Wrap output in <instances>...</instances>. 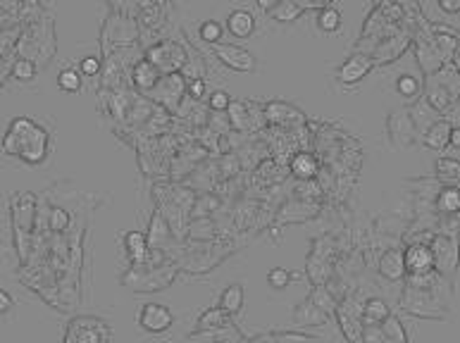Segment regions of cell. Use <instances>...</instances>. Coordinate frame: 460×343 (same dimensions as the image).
Returning <instances> with one entry per match:
<instances>
[{
  "label": "cell",
  "instance_id": "15",
  "mask_svg": "<svg viewBox=\"0 0 460 343\" xmlns=\"http://www.w3.org/2000/svg\"><path fill=\"white\" fill-rule=\"evenodd\" d=\"M134 79H136V84L141 88H151L155 81H158V67L151 64L146 60V62H138L136 64V72H134Z\"/></svg>",
  "mask_w": 460,
  "mask_h": 343
},
{
  "label": "cell",
  "instance_id": "1",
  "mask_svg": "<svg viewBox=\"0 0 460 343\" xmlns=\"http://www.w3.org/2000/svg\"><path fill=\"white\" fill-rule=\"evenodd\" d=\"M174 325V315L167 305L160 303H146L138 312V327L148 334H162Z\"/></svg>",
  "mask_w": 460,
  "mask_h": 343
},
{
  "label": "cell",
  "instance_id": "26",
  "mask_svg": "<svg viewBox=\"0 0 460 343\" xmlns=\"http://www.w3.org/2000/svg\"><path fill=\"white\" fill-rule=\"evenodd\" d=\"M203 93H205V81H201V79H198V81L191 84V96L193 98H201Z\"/></svg>",
  "mask_w": 460,
  "mask_h": 343
},
{
  "label": "cell",
  "instance_id": "2",
  "mask_svg": "<svg viewBox=\"0 0 460 343\" xmlns=\"http://www.w3.org/2000/svg\"><path fill=\"white\" fill-rule=\"evenodd\" d=\"M403 265H406V272H410L413 277H422L429 275L432 267L437 265L434 262V248L429 246H410L406 253H403Z\"/></svg>",
  "mask_w": 460,
  "mask_h": 343
},
{
  "label": "cell",
  "instance_id": "27",
  "mask_svg": "<svg viewBox=\"0 0 460 343\" xmlns=\"http://www.w3.org/2000/svg\"><path fill=\"white\" fill-rule=\"evenodd\" d=\"M439 8H441L444 12H460V3H448V0H441Z\"/></svg>",
  "mask_w": 460,
  "mask_h": 343
},
{
  "label": "cell",
  "instance_id": "4",
  "mask_svg": "<svg viewBox=\"0 0 460 343\" xmlns=\"http://www.w3.org/2000/svg\"><path fill=\"white\" fill-rule=\"evenodd\" d=\"M64 343H103V336L101 329L96 331V322L88 320V317H82V320L72 322Z\"/></svg>",
  "mask_w": 460,
  "mask_h": 343
},
{
  "label": "cell",
  "instance_id": "23",
  "mask_svg": "<svg viewBox=\"0 0 460 343\" xmlns=\"http://www.w3.org/2000/svg\"><path fill=\"white\" fill-rule=\"evenodd\" d=\"M98 69H101V60H98V58H84L82 64H79V72H82V77H96Z\"/></svg>",
  "mask_w": 460,
  "mask_h": 343
},
{
  "label": "cell",
  "instance_id": "13",
  "mask_svg": "<svg viewBox=\"0 0 460 343\" xmlns=\"http://www.w3.org/2000/svg\"><path fill=\"white\" fill-rule=\"evenodd\" d=\"M303 14V5L298 3H274L272 8V17L277 19V22H293V19H298Z\"/></svg>",
  "mask_w": 460,
  "mask_h": 343
},
{
  "label": "cell",
  "instance_id": "20",
  "mask_svg": "<svg viewBox=\"0 0 460 343\" xmlns=\"http://www.w3.org/2000/svg\"><path fill=\"white\" fill-rule=\"evenodd\" d=\"M389 315V307L384 301H379V298H372V301L365 305V320L370 322V325H374V322H384V317Z\"/></svg>",
  "mask_w": 460,
  "mask_h": 343
},
{
  "label": "cell",
  "instance_id": "28",
  "mask_svg": "<svg viewBox=\"0 0 460 343\" xmlns=\"http://www.w3.org/2000/svg\"><path fill=\"white\" fill-rule=\"evenodd\" d=\"M219 317H222V312H219V310H215V312L210 310L208 315H205L201 320V325H208V322H219Z\"/></svg>",
  "mask_w": 460,
  "mask_h": 343
},
{
  "label": "cell",
  "instance_id": "19",
  "mask_svg": "<svg viewBox=\"0 0 460 343\" xmlns=\"http://www.w3.org/2000/svg\"><path fill=\"white\" fill-rule=\"evenodd\" d=\"M396 91L401 93L406 101H415L420 93V81L413 77V74H403V77H398V81H396Z\"/></svg>",
  "mask_w": 460,
  "mask_h": 343
},
{
  "label": "cell",
  "instance_id": "17",
  "mask_svg": "<svg viewBox=\"0 0 460 343\" xmlns=\"http://www.w3.org/2000/svg\"><path fill=\"white\" fill-rule=\"evenodd\" d=\"M439 210L448 212V215H458L460 212V191L458 188H446V191L439 196Z\"/></svg>",
  "mask_w": 460,
  "mask_h": 343
},
{
  "label": "cell",
  "instance_id": "30",
  "mask_svg": "<svg viewBox=\"0 0 460 343\" xmlns=\"http://www.w3.org/2000/svg\"><path fill=\"white\" fill-rule=\"evenodd\" d=\"M451 146H453V148H458V151H460V127H456V129H453V131H451Z\"/></svg>",
  "mask_w": 460,
  "mask_h": 343
},
{
  "label": "cell",
  "instance_id": "14",
  "mask_svg": "<svg viewBox=\"0 0 460 343\" xmlns=\"http://www.w3.org/2000/svg\"><path fill=\"white\" fill-rule=\"evenodd\" d=\"M291 172L296 174V177H301V179H308V177H313V174L317 172V162H315V157L310 155V153H298V155L293 157V162H291Z\"/></svg>",
  "mask_w": 460,
  "mask_h": 343
},
{
  "label": "cell",
  "instance_id": "21",
  "mask_svg": "<svg viewBox=\"0 0 460 343\" xmlns=\"http://www.w3.org/2000/svg\"><path fill=\"white\" fill-rule=\"evenodd\" d=\"M289 281H291V275H289V270H284V267H274V270H269L267 284L272 286L274 291H282V288H287Z\"/></svg>",
  "mask_w": 460,
  "mask_h": 343
},
{
  "label": "cell",
  "instance_id": "7",
  "mask_svg": "<svg viewBox=\"0 0 460 343\" xmlns=\"http://www.w3.org/2000/svg\"><path fill=\"white\" fill-rule=\"evenodd\" d=\"M451 131L453 127L446 122V119H439L429 127L427 136H424V146L432 148V151H444V148L451 143Z\"/></svg>",
  "mask_w": 460,
  "mask_h": 343
},
{
  "label": "cell",
  "instance_id": "18",
  "mask_svg": "<svg viewBox=\"0 0 460 343\" xmlns=\"http://www.w3.org/2000/svg\"><path fill=\"white\" fill-rule=\"evenodd\" d=\"M222 34H224L222 24L215 22V19H205L201 27H198V36H201L205 43H219L222 41Z\"/></svg>",
  "mask_w": 460,
  "mask_h": 343
},
{
  "label": "cell",
  "instance_id": "29",
  "mask_svg": "<svg viewBox=\"0 0 460 343\" xmlns=\"http://www.w3.org/2000/svg\"><path fill=\"white\" fill-rule=\"evenodd\" d=\"M67 225V215L64 212H55V217H53V227L58 229V227H64Z\"/></svg>",
  "mask_w": 460,
  "mask_h": 343
},
{
  "label": "cell",
  "instance_id": "6",
  "mask_svg": "<svg viewBox=\"0 0 460 343\" xmlns=\"http://www.w3.org/2000/svg\"><path fill=\"white\" fill-rule=\"evenodd\" d=\"M370 67H372L370 60H365L363 55H353L339 67L337 77H339V81H343V84H358L360 79L370 72Z\"/></svg>",
  "mask_w": 460,
  "mask_h": 343
},
{
  "label": "cell",
  "instance_id": "5",
  "mask_svg": "<svg viewBox=\"0 0 460 343\" xmlns=\"http://www.w3.org/2000/svg\"><path fill=\"white\" fill-rule=\"evenodd\" d=\"M227 29L234 38H248L253 31H256V17H253V12H248V10L237 8L229 12Z\"/></svg>",
  "mask_w": 460,
  "mask_h": 343
},
{
  "label": "cell",
  "instance_id": "10",
  "mask_svg": "<svg viewBox=\"0 0 460 343\" xmlns=\"http://www.w3.org/2000/svg\"><path fill=\"white\" fill-rule=\"evenodd\" d=\"M317 29L324 34H337L341 29V12L332 5H324L317 12Z\"/></svg>",
  "mask_w": 460,
  "mask_h": 343
},
{
  "label": "cell",
  "instance_id": "3",
  "mask_svg": "<svg viewBox=\"0 0 460 343\" xmlns=\"http://www.w3.org/2000/svg\"><path fill=\"white\" fill-rule=\"evenodd\" d=\"M217 58L222 60L224 64H229L232 69H239V72H253V69H256V60H253V55L239 46H219Z\"/></svg>",
  "mask_w": 460,
  "mask_h": 343
},
{
  "label": "cell",
  "instance_id": "31",
  "mask_svg": "<svg viewBox=\"0 0 460 343\" xmlns=\"http://www.w3.org/2000/svg\"><path fill=\"white\" fill-rule=\"evenodd\" d=\"M3 81H5V67H0V86H3Z\"/></svg>",
  "mask_w": 460,
  "mask_h": 343
},
{
  "label": "cell",
  "instance_id": "22",
  "mask_svg": "<svg viewBox=\"0 0 460 343\" xmlns=\"http://www.w3.org/2000/svg\"><path fill=\"white\" fill-rule=\"evenodd\" d=\"M229 105H232V98H229V93L215 91L213 96H210V107H213V110L222 112V110H227Z\"/></svg>",
  "mask_w": 460,
  "mask_h": 343
},
{
  "label": "cell",
  "instance_id": "8",
  "mask_svg": "<svg viewBox=\"0 0 460 343\" xmlns=\"http://www.w3.org/2000/svg\"><path fill=\"white\" fill-rule=\"evenodd\" d=\"M243 286L241 284H232L222 291L219 296V310L227 312V315H237L239 310L243 307Z\"/></svg>",
  "mask_w": 460,
  "mask_h": 343
},
{
  "label": "cell",
  "instance_id": "24",
  "mask_svg": "<svg viewBox=\"0 0 460 343\" xmlns=\"http://www.w3.org/2000/svg\"><path fill=\"white\" fill-rule=\"evenodd\" d=\"M437 170L441 174H456L460 172V165L456 160H451V157H441V160L437 162Z\"/></svg>",
  "mask_w": 460,
  "mask_h": 343
},
{
  "label": "cell",
  "instance_id": "25",
  "mask_svg": "<svg viewBox=\"0 0 460 343\" xmlns=\"http://www.w3.org/2000/svg\"><path fill=\"white\" fill-rule=\"evenodd\" d=\"M10 310H12V296L5 288H0V315H5Z\"/></svg>",
  "mask_w": 460,
  "mask_h": 343
},
{
  "label": "cell",
  "instance_id": "12",
  "mask_svg": "<svg viewBox=\"0 0 460 343\" xmlns=\"http://www.w3.org/2000/svg\"><path fill=\"white\" fill-rule=\"evenodd\" d=\"M124 248H127V253L132 255V260L141 262L143 257H146V236H143L141 231H129L127 236H124Z\"/></svg>",
  "mask_w": 460,
  "mask_h": 343
},
{
  "label": "cell",
  "instance_id": "11",
  "mask_svg": "<svg viewBox=\"0 0 460 343\" xmlns=\"http://www.w3.org/2000/svg\"><path fill=\"white\" fill-rule=\"evenodd\" d=\"M10 74H12V79H14V81H19V84L34 81V79H36V62H34V60H29V58L14 60Z\"/></svg>",
  "mask_w": 460,
  "mask_h": 343
},
{
  "label": "cell",
  "instance_id": "16",
  "mask_svg": "<svg viewBox=\"0 0 460 343\" xmlns=\"http://www.w3.org/2000/svg\"><path fill=\"white\" fill-rule=\"evenodd\" d=\"M58 86L67 93H77L79 88H82V72H79V69H72V67L62 69L58 77Z\"/></svg>",
  "mask_w": 460,
  "mask_h": 343
},
{
  "label": "cell",
  "instance_id": "9",
  "mask_svg": "<svg viewBox=\"0 0 460 343\" xmlns=\"http://www.w3.org/2000/svg\"><path fill=\"white\" fill-rule=\"evenodd\" d=\"M406 272V265H403V253L401 251H389L384 253L382 257V275L391 281H398Z\"/></svg>",
  "mask_w": 460,
  "mask_h": 343
}]
</instances>
